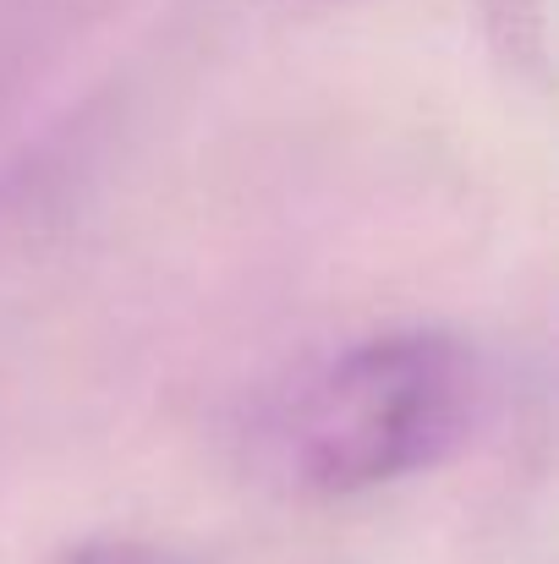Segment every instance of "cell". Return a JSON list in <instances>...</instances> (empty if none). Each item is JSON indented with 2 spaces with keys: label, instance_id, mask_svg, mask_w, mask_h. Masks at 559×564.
Here are the masks:
<instances>
[{
  "label": "cell",
  "instance_id": "obj_1",
  "mask_svg": "<svg viewBox=\"0 0 559 564\" xmlns=\"http://www.w3.org/2000/svg\"><path fill=\"white\" fill-rule=\"evenodd\" d=\"M488 416V362L455 329H389L341 351L280 411L297 488L352 499L455 460Z\"/></svg>",
  "mask_w": 559,
  "mask_h": 564
},
{
  "label": "cell",
  "instance_id": "obj_2",
  "mask_svg": "<svg viewBox=\"0 0 559 564\" xmlns=\"http://www.w3.org/2000/svg\"><path fill=\"white\" fill-rule=\"evenodd\" d=\"M61 564H203V560L176 549V543H160V538H94V543L72 549Z\"/></svg>",
  "mask_w": 559,
  "mask_h": 564
}]
</instances>
